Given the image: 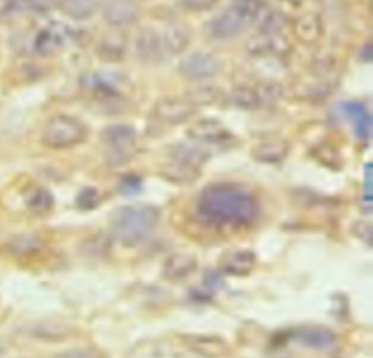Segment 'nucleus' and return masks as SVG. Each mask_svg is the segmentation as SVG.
<instances>
[{
	"label": "nucleus",
	"instance_id": "nucleus-1",
	"mask_svg": "<svg viewBox=\"0 0 373 358\" xmlns=\"http://www.w3.org/2000/svg\"><path fill=\"white\" fill-rule=\"evenodd\" d=\"M200 215L212 223L227 226L251 224L260 207L246 188L236 184H215L207 186L198 197Z\"/></svg>",
	"mask_w": 373,
	"mask_h": 358
},
{
	"label": "nucleus",
	"instance_id": "nucleus-2",
	"mask_svg": "<svg viewBox=\"0 0 373 358\" xmlns=\"http://www.w3.org/2000/svg\"><path fill=\"white\" fill-rule=\"evenodd\" d=\"M159 223V210L149 204L124 205L111 216V235L124 245L134 246L141 243Z\"/></svg>",
	"mask_w": 373,
	"mask_h": 358
},
{
	"label": "nucleus",
	"instance_id": "nucleus-3",
	"mask_svg": "<svg viewBox=\"0 0 373 358\" xmlns=\"http://www.w3.org/2000/svg\"><path fill=\"white\" fill-rule=\"evenodd\" d=\"M88 130L84 122L70 115H54L44 125L41 141L50 149H69L87 140Z\"/></svg>",
	"mask_w": 373,
	"mask_h": 358
},
{
	"label": "nucleus",
	"instance_id": "nucleus-4",
	"mask_svg": "<svg viewBox=\"0 0 373 358\" xmlns=\"http://www.w3.org/2000/svg\"><path fill=\"white\" fill-rule=\"evenodd\" d=\"M101 143L106 147L108 162L122 165L129 162L136 153L137 133L127 124L110 125L101 133Z\"/></svg>",
	"mask_w": 373,
	"mask_h": 358
},
{
	"label": "nucleus",
	"instance_id": "nucleus-5",
	"mask_svg": "<svg viewBox=\"0 0 373 358\" xmlns=\"http://www.w3.org/2000/svg\"><path fill=\"white\" fill-rule=\"evenodd\" d=\"M246 51L254 57H284L292 51V44L284 34L258 31L246 41Z\"/></svg>",
	"mask_w": 373,
	"mask_h": 358
},
{
	"label": "nucleus",
	"instance_id": "nucleus-6",
	"mask_svg": "<svg viewBox=\"0 0 373 358\" xmlns=\"http://www.w3.org/2000/svg\"><path fill=\"white\" fill-rule=\"evenodd\" d=\"M220 61L210 53H193L179 63V73L189 80L212 79L220 72Z\"/></svg>",
	"mask_w": 373,
	"mask_h": 358
},
{
	"label": "nucleus",
	"instance_id": "nucleus-7",
	"mask_svg": "<svg viewBox=\"0 0 373 358\" xmlns=\"http://www.w3.org/2000/svg\"><path fill=\"white\" fill-rule=\"evenodd\" d=\"M196 108L184 98H165L155 103L152 117L163 125H178L190 120Z\"/></svg>",
	"mask_w": 373,
	"mask_h": 358
},
{
	"label": "nucleus",
	"instance_id": "nucleus-8",
	"mask_svg": "<svg viewBox=\"0 0 373 358\" xmlns=\"http://www.w3.org/2000/svg\"><path fill=\"white\" fill-rule=\"evenodd\" d=\"M102 16L111 27H127L139 19L140 5L136 0H106L102 5Z\"/></svg>",
	"mask_w": 373,
	"mask_h": 358
},
{
	"label": "nucleus",
	"instance_id": "nucleus-9",
	"mask_svg": "<svg viewBox=\"0 0 373 358\" xmlns=\"http://www.w3.org/2000/svg\"><path fill=\"white\" fill-rule=\"evenodd\" d=\"M295 340L308 348L317 351H327L336 347L337 333L322 325H306L293 332Z\"/></svg>",
	"mask_w": 373,
	"mask_h": 358
},
{
	"label": "nucleus",
	"instance_id": "nucleus-10",
	"mask_svg": "<svg viewBox=\"0 0 373 358\" xmlns=\"http://www.w3.org/2000/svg\"><path fill=\"white\" fill-rule=\"evenodd\" d=\"M245 30L246 25L229 6L213 16V19L209 23L210 35L220 41L234 39L239 37Z\"/></svg>",
	"mask_w": 373,
	"mask_h": 358
},
{
	"label": "nucleus",
	"instance_id": "nucleus-11",
	"mask_svg": "<svg viewBox=\"0 0 373 358\" xmlns=\"http://www.w3.org/2000/svg\"><path fill=\"white\" fill-rule=\"evenodd\" d=\"M69 38L68 28L61 24H51L39 31L35 39V51L43 57H51L65 49Z\"/></svg>",
	"mask_w": 373,
	"mask_h": 358
},
{
	"label": "nucleus",
	"instance_id": "nucleus-12",
	"mask_svg": "<svg viewBox=\"0 0 373 358\" xmlns=\"http://www.w3.org/2000/svg\"><path fill=\"white\" fill-rule=\"evenodd\" d=\"M163 53L167 51L163 49L160 35L152 28H144L136 39L137 58L146 65H156L163 60Z\"/></svg>",
	"mask_w": 373,
	"mask_h": 358
},
{
	"label": "nucleus",
	"instance_id": "nucleus-13",
	"mask_svg": "<svg viewBox=\"0 0 373 358\" xmlns=\"http://www.w3.org/2000/svg\"><path fill=\"white\" fill-rule=\"evenodd\" d=\"M186 134L194 141L198 143H222L231 139V133L227 132L225 125L213 118H204L194 122L191 127L186 130Z\"/></svg>",
	"mask_w": 373,
	"mask_h": 358
},
{
	"label": "nucleus",
	"instance_id": "nucleus-14",
	"mask_svg": "<svg viewBox=\"0 0 373 358\" xmlns=\"http://www.w3.org/2000/svg\"><path fill=\"white\" fill-rule=\"evenodd\" d=\"M257 258L254 255V252L251 250H232L225 254L220 260V269L229 276L235 277H244L248 274L253 272L255 268Z\"/></svg>",
	"mask_w": 373,
	"mask_h": 358
},
{
	"label": "nucleus",
	"instance_id": "nucleus-15",
	"mask_svg": "<svg viewBox=\"0 0 373 358\" xmlns=\"http://www.w3.org/2000/svg\"><path fill=\"white\" fill-rule=\"evenodd\" d=\"M292 30L302 44H315L324 32L322 19L317 13H303L293 20Z\"/></svg>",
	"mask_w": 373,
	"mask_h": 358
},
{
	"label": "nucleus",
	"instance_id": "nucleus-16",
	"mask_svg": "<svg viewBox=\"0 0 373 358\" xmlns=\"http://www.w3.org/2000/svg\"><path fill=\"white\" fill-rule=\"evenodd\" d=\"M197 269V260L190 254H174L163 264V277L168 281L178 283L190 277Z\"/></svg>",
	"mask_w": 373,
	"mask_h": 358
},
{
	"label": "nucleus",
	"instance_id": "nucleus-17",
	"mask_svg": "<svg viewBox=\"0 0 373 358\" xmlns=\"http://www.w3.org/2000/svg\"><path fill=\"white\" fill-rule=\"evenodd\" d=\"M289 153V143L280 137L261 140L253 147V158L261 163H279Z\"/></svg>",
	"mask_w": 373,
	"mask_h": 358
},
{
	"label": "nucleus",
	"instance_id": "nucleus-18",
	"mask_svg": "<svg viewBox=\"0 0 373 358\" xmlns=\"http://www.w3.org/2000/svg\"><path fill=\"white\" fill-rule=\"evenodd\" d=\"M160 38L165 51L170 54H179L189 49L191 43V32L186 25L181 23H172L165 27Z\"/></svg>",
	"mask_w": 373,
	"mask_h": 358
},
{
	"label": "nucleus",
	"instance_id": "nucleus-19",
	"mask_svg": "<svg viewBox=\"0 0 373 358\" xmlns=\"http://www.w3.org/2000/svg\"><path fill=\"white\" fill-rule=\"evenodd\" d=\"M126 51H127V37L126 34L118 30L103 35L98 49L99 57L106 61H120L124 58V56H126Z\"/></svg>",
	"mask_w": 373,
	"mask_h": 358
},
{
	"label": "nucleus",
	"instance_id": "nucleus-20",
	"mask_svg": "<svg viewBox=\"0 0 373 358\" xmlns=\"http://www.w3.org/2000/svg\"><path fill=\"white\" fill-rule=\"evenodd\" d=\"M229 8L241 18L246 28L258 24V20L267 11L264 0H232Z\"/></svg>",
	"mask_w": 373,
	"mask_h": 358
},
{
	"label": "nucleus",
	"instance_id": "nucleus-21",
	"mask_svg": "<svg viewBox=\"0 0 373 358\" xmlns=\"http://www.w3.org/2000/svg\"><path fill=\"white\" fill-rule=\"evenodd\" d=\"M171 158L172 160L190 165L194 167H200L209 159V153H207L201 147L193 146V144H175L171 151Z\"/></svg>",
	"mask_w": 373,
	"mask_h": 358
},
{
	"label": "nucleus",
	"instance_id": "nucleus-22",
	"mask_svg": "<svg viewBox=\"0 0 373 358\" xmlns=\"http://www.w3.org/2000/svg\"><path fill=\"white\" fill-rule=\"evenodd\" d=\"M162 177L167 178L171 182L177 184H189L196 181L200 177L198 167L185 165L177 160H171L170 163L163 165L162 167Z\"/></svg>",
	"mask_w": 373,
	"mask_h": 358
},
{
	"label": "nucleus",
	"instance_id": "nucleus-23",
	"mask_svg": "<svg viewBox=\"0 0 373 358\" xmlns=\"http://www.w3.org/2000/svg\"><path fill=\"white\" fill-rule=\"evenodd\" d=\"M185 343L189 344V348H193L213 358H219L227 354L226 343L223 340L215 338V336H189Z\"/></svg>",
	"mask_w": 373,
	"mask_h": 358
},
{
	"label": "nucleus",
	"instance_id": "nucleus-24",
	"mask_svg": "<svg viewBox=\"0 0 373 358\" xmlns=\"http://www.w3.org/2000/svg\"><path fill=\"white\" fill-rule=\"evenodd\" d=\"M101 0H61V11L72 19L84 20L95 15L99 9Z\"/></svg>",
	"mask_w": 373,
	"mask_h": 358
},
{
	"label": "nucleus",
	"instance_id": "nucleus-25",
	"mask_svg": "<svg viewBox=\"0 0 373 358\" xmlns=\"http://www.w3.org/2000/svg\"><path fill=\"white\" fill-rule=\"evenodd\" d=\"M261 107H272L284 96V88L277 82H260L254 85Z\"/></svg>",
	"mask_w": 373,
	"mask_h": 358
},
{
	"label": "nucleus",
	"instance_id": "nucleus-26",
	"mask_svg": "<svg viewBox=\"0 0 373 358\" xmlns=\"http://www.w3.org/2000/svg\"><path fill=\"white\" fill-rule=\"evenodd\" d=\"M231 103L241 110H257L260 108V102L257 98V92L254 85L253 87H238L231 92L229 96Z\"/></svg>",
	"mask_w": 373,
	"mask_h": 358
},
{
	"label": "nucleus",
	"instance_id": "nucleus-27",
	"mask_svg": "<svg viewBox=\"0 0 373 358\" xmlns=\"http://www.w3.org/2000/svg\"><path fill=\"white\" fill-rule=\"evenodd\" d=\"M184 99L191 103L194 108L209 107V105H213L220 99V91L215 87H200L186 92Z\"/></svg>",
	"mask_w": 373,
	"mask_h": 358
},
{
	"label": "nucleus",
	"instance_id": "nucleus-28",
	"mask_svg": "<svg viewBox=\"0 0 373 358\" xmlns=\"http://www.w3.org/2000/svg\"><path fill=\"white\" fill-rule=\"evenodd\" d=\"M126 358H168V352L160 341L146 340L133 347Z\"/></svg>",
	"mask_w": 373,
	"mask_h": 358
},
{
	"label": "nucleus",
	"instance_id": "nucleus-29",
	"mask_svg": "<svg viewBox=\"0 0 373 358\" xmlns=\"http://www.w3.org/2000/svg\"><path fill=\"white\" fill-rule=\"evenodd\" d=\"M289 20L284 13L277 11H265V13L258 20V31L267 34H283Z\"/></svg>",
	"mask_w": 373,
	"mask_h": 358
},
{
	"label": "nucleus",
	"instance_id": "nucleus-30",
	"mask_svg": "<svg viewBox=\"0 0 373 358\" xmlns=\"http://www.w3.org/2000/svg\"><path fill=\"white\" fill-rule=\"evenodd\" d=\"M53 205H54L53 196L47 191V189H37L28 200V207L31 208V212L38 215L50 212Z\"/></svg>",
	"mask_w": 373,
	"mask_h": 358
},
{
	"label": "nucleus",
	"instance_id": "nucleus-31",
	"mask_svg": "<svg viewBox=\"0 0 373 358\" xmlns=\"http://www.w3.org/2000/svg\"><path fill=\"white\" fill-rule=\"evenodd\" d=\"M41 241L35 236H19L9 246L16 255H28L41 248Z\"/></svg>",
	"mask_w": 373,
	"mask_h": 358
},
{
	"label": "nucleus",
	"instance_id": "nucleus-32",
	"mask_svg": "<svg viewBox=\"0 0 373 358\" xmlns=\"http://www.w3.org/2000/svg\"><path fill=\"white\" fill-rule=\"evenodd\" d=\"M99 203V196L92 188H87L77 197V205L84 210H91Z\"/></svg>",
	"mask_w": 373,
	"mask_h": 358
},
{
	"label": "nucleus",
	"instance_id": "nucleus-33",
	"mask_svg": "<svg viewBox=\"0 0 373 358\" xmlns=\"http://www.w3.org/2000/svg\"><path fill=\"white\" fill-rule=\"evenodd\" d=\"M28 4L38 12H47L50 9L60 8L61 0H28Z\"/></svg>",
	"mask_w": 373,
	"mask_h": 358
},
{
	"label": "nucleus",
	"instance_id": "nucleus-34",
	"mask_svg": "<svg viewBox=\"0 0 373 358\" xmlns=\"http://www.w3.org/2000/svg\"><path fill=\"white\" fill-rule=\"evenodd\" d=\"M54 358H98V355L89 350H82V348H75L69 350L65 352L57 354Z\"/></svg>",
	"mask_w": 373,
	"mask_h": 358
},
{
	"label": "nucleus",
	"instance_id": "nucleus-35",
	"mask_svg": "<svg viewBox=\"0 0 373 358\" xmlns=\"http://www.w3.org/2000/svg\"><path fill=\"white\" fill-rule=\"evenodd\" d=\"M182 2L186 8H190V9L204 11V9L212 8L216 4V0H182Z\"/></svg>",
	"mask_w": 373,
	"mask_h": 358
},
{
	"label": "nucleus",
	"instance_id": "nucleus-36",
	"mask_svg": "<svg viewBox=\"0 0 373 358\" xmlns=\"http://www.w3.org/2000/svg\"><path fill=\"white\" fill-rule=\"evenodd\" d=\"M174 358H213V357L206 355V354H203V352H200V351H196V350H193V348H186V350H184V351L177 352V354L174 355Z\"/></svg>",
	"mask_w": 373,
	"mask_h": 358
}]
</instances>
